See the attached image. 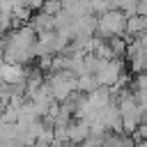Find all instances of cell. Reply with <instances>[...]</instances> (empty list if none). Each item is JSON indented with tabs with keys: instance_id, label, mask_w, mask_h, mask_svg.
I'll return each mask as SVG.
<instances>
[{
	"instance_id": "cell-3",
	"label": "cell",
	"mask_w": 147,
	"mask_h": 147,
	"mask_svg": "<svg viewBox=\"0 0 147 147\" xmlns=\"http://www.w3.org/2000/svg\"><path fill=\"white\" fill-rule=\"evenodd\" d=\"M46 85L57 101H67L74 92H78V76L69 69H55V71H48Z\"/></svg>"
},
{
	"instance_id": "cell-5",
	"label": "cell",
	"mask_w": 147,
	"mask_h": 147,
	"mask_svg": "<svg viewBox=\"0 0 147 147\" xmlns=\"http://www.w3.org/2000/svg\"><path fill=\"white\" fill-rule=\"evenodd\" d=\"M28 69H30L28 64L5 60V62H2V69H0V78H2V83H11V85L23 83V80L28 78Z\"/></svg>"
},
{
	"instance_id": "cell-2",
	"label": "cell",
	"mask_w": 147,
	"mask_h": 147,
	"mask_svg": "<svg viewBox=\"0 0 147 147\" xmlns=\"http://www.w3.org/2000/svg\"><path fill=\"white\" fill-rule=\"evenodd\" d=\"M126 23H129V14L119 7H110L103 14H99V25H96V34L103 39L110 37H122L126 34Z\"/></svg>"
},
{
	"instance_id": "cell-4",
	"label": "cell",
	"mask_w": 147,
	"mask_h": 147,
	"mask_svg": "<svg viewBox=\"0 0 147 147\" xmlns=\"http://www.w3.org/2000/svg\"><path fill=\"white\" fill-rule=\"evenodd\" d=\"M94 76H96L99 85H108V87L117 85V83L126 76V74H124V62H122V57H101L99 64H96V69H94Z\"/></svg>"
},
{
	"instance_id": "cell-6",
	"label": "cell",
	"mask_w": 147,
	"mask_h": 147,
	"mask_svg": "<svg viewBox=\"0 0 147 147\" xmlns=\"http://www.w3.org/2000/svg\"><path fill=\"white\" fill-rule=\"evenodd\" d=\"M138 34H147V14H129V23H126V39L138 37Z\"/></svg>"
},
{
	"instance_id": "cell-7",
	"label": "cell",
	"mask_w": 147,
	"mask_h": 147,
	"mask_svg": "<svg viewBox=\"0 0 147 147\" xmlns=\"http://www.w3.org/2000/svg\"><path fill=\"white\" fill-rule=\"evenodd\" d=\"M138 5H140V0H115V7L124 9L126 14H136L138 11Z\"/></svg>"
},
{
	"instance_id": "cell-1",
	"label": "cell",
	"mask_w": 147,
	"mask_h": 147,
	"mask_svg": "<svg viewBox=\"0 0 147 147\" xmlns=\"http://www.w3.org/2000/svg\"><path fill=\"white\" fill-rule=\"evenodd\" d=\"M37 44H39V32L30 23H21V25L11 28L9 32H5L2 55L9 62L30 64L37 57Z\"/></svg>"
}]
</instances>
